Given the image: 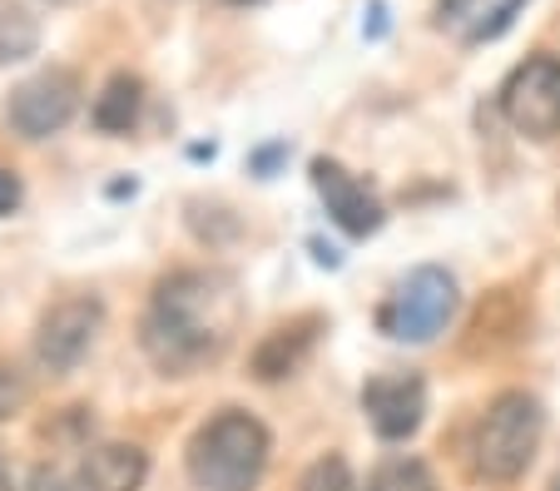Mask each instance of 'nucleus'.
Masks as SVG:
<instances>
[{"label":"nucleus","mask_w":560,"mask_h":491,"mask_svg":"<svg viewBox=\"0 0 560 491\" xmlns=\"http://www.w3.org/2000/svg\"><path fill=\"white\" fill-rule=\"evenodd\" d=\"M15 203H21V179L11 169H0V219L15 214Z\"/></svg>","instance_id":"obj_18"},{"label":"nucleus","mask_w":560,"mask_h":491,"mask_svg":"<svg viewBox=\"0 0 560 491\" xmlns=\"http://www.w3.org/2000/svg\"><path fill=\"white\" fill-rule=\"evenodd\" d=\"M233 323H238V299L229 278L184 268L154 289L139 338L159 373L189 377L229 348Z\"/></svg>","instance_id":"obj_1"},{"label":"nucleus","mask_w":560,"mask_h":491,"mask_svg":"<svg viewBox=\"0 0 560 491\" xmlns=\"http://www.w3.org/2000/svg\"><path fill=\"white\" fill-rule=\"evenodd\" d=\"M0 491H15V481H11V471L0 467Z\"/></svg>","instance_id":"obj_20"},{"label":"nucleus","mask_w":560,"mask_h":491,"mask_svg":"<svg viewBox=\"0 0 560 491\" xmlns=\"http://www.w3.org/2000/svg\"><path fill=\"white\" fill-rule=\"evenodd\" d=\"M233 5H254V0H233Z\"/></svg>","instance_id":"obj_21"},{"label":"nucleus","mask_w":560,"mask_h":491,"mask_svg":"<svg viewBox=\"0 0 560 491\" xmlns=\"http://www.w3.org/2000/svg\"><path fill=\"white\" fill-rule=\"evenodd\" d=\"M50 5H70V0H50Z\"/></svg>","instance_id":"obj_22"},{"label":"nucleus","mask_w":560,"mask_h":491,"mask_svg":"<svg viewBox=\"0 0 560 491\" xmlns=\"http://www.w3.org/2000/svg\"><path fill=\"white\" fill-rule=\"evenodd\" d=\"M189 481L199 491H254L268 467V428L254 412L223 407L189 437Z\"/></svg>","instance_id":"obj_2"},{"label":"nucleus","mask_w":560,"mask_h":491,"mask_svg":"<svg viewBox=\"0 0 560 491\" xmlns=\"http://www.w3.org/2000/svg\"><path fill=\"white\" fill-rule=\"evenodd\" d=\"M40 50V21L21 0H0V65H21Z\"/></svg>","instance_id":"obj_14"},{"label":"nucleus","mask_w":560,"mask_h":491,"mask_svg":"<svg viewBox=\"0 0 560 491\" xmlns=\"http://www.w3.org/2000/svg\"><path fill=\"white\" fill-rule=\"evenodd\" d=\"M149 477V457L135 442H100L80 461V487L85 491H139Z\"/></svg>","instance_id":"obj_11"},{"label":"nucleus","mask_w":560,"mask_h":491,"mask_svg":"<svg viewBox=\"0 0 560 491\" xmlns=\"http://www.w3.org/2000/svg\"><path fill=\"white\" fill-rule=\"evenodd\" d=\"M501 115L526 139L560 135V60L556 55H530L501 85Z\"/></svg>","instance_id":"obj_5"},{"label":"nucleus","mask_w":560,"mask_h":491,"mask_svg":"<svg viewBox=\"0 0 560 491\" xmlns=\"http://www.w3.org/2000/svg\"><path fill=\"white\" fill-rule=\"evenodd\" d=\"M21 402H25V377L11 363H0V422L21 412Z\"/></svg>","instance_id":"obj_17"},{"label":"nucleus","mask_w":560,"mask_h":491,"mask_svg":"<svg viewBox=\"0 0 560 491\" xmlns=\"http://www.w3.org/2000/svg\"><path fill=\"white\" fill-rule=\"evenodd\" d=\"M80 109V80L70 70H40V75L21 80L5 100V119L21 139H50Z\"/></svg>","instance_id":"obj_6"},{"label":"nucleus","mask_w":560,"mask_h":491,"mask_svg":"<svg viewBox=\"0 0 560 491\" xmlns=\"http://www.w3.org/2000/svg\"><path fill=\"white\" fill-rule=\"evenodd\" d=\"M546 412L530 393H501L471 432V467L481 481H516L536 461Z\"/></svg>","instance_id":"obj_3"},{"label":"nucleus","mask_w":560,"mask_h":491,"mask_svg":"<svg viewBox=\"0 0 560 491\" xmlns=\"http://www.w3.org/2000/svg\"><path fill=\"white\" fill-rule=\"evenodd\" d=\"M456 278L436 264H422L387 293V303L377 308V328L392 342H432L446 323L456 318Z\"/></svg>","instance_id":"obj_4"},{"label":"nucleus","mask_w":560,"mask_h":491,"mask_svg":"<svg viewBox=\"0 0 560 491\" xmlns=\"http://www.w3.org/2000/svg\"><path fill=\"white\" fill-rule=\"evenodd\" d=\"M303 491H362V487L342 457H317L303 477Z\"/></svg>","instance_id":"obj_16"},{"label":"nucleus","mask_w":560,"mask_h":491,"mask_svg":"<svg viewBox=\"0 0 560 491\" xmlns=\"http://www.w3.org/2000/svg\"><path fill=\"white\" fill-rule=\"evenodd\" d=\"M368 491H436V481L422 457H387L368 477Z\"/></svg>","instance_id":"obj_15"},{"label":"nucleus","mask_w":560,"mask_h":491,"mask_svg":"<svg viewBox=\"0 0 560 491\" xmlns=\"http://www.w3.org/2000/svg\"><path fill=\"white\" fill-rule=\"evenodd\" d=\"M35 491H65V477L55 467H40L35 471Z\"/></svg>","instance_id":"obj_19"},{"label":"nucleus","mask_w":560,"mask_h":491,"mask_svg":"<svg viewBox=\"0 0 560 491\" xmlns=\"http://www.w3.org/2000/svg\"><path fill=\"white\" fill-rule=\"evenodd\" d=\"M313 189H317V199L328 203L332 224H338L342 234L368 238V234H377V229H382L377 194H372L362 179H352L338 160H313Z\"/></svg>","instance_id":"obj_9"},{"label":"nucleus","mask_w":560,"mask_h":491,"mask_svg":"<svg viewBox=\"0 0 560 491\" xmlns=\"http://www.w3.org/2000/svg\"><path fill=\"white\" fill-rule=\"evenodd\" d=\"M144 105V85L135 75H115L95 100V129L100 135H129Z\"/></svg>","instance_id":"obj_13"},{"label":"nucleus","mask_w":560,"mask_h":491,"mask_svg":"<svg viewBox=\"0 0 560 491\" xmlns=\"http://www.w3.org/2000/svg\"><path fill=\"white\" fill-rule=\"evenodd\" d=\"M526 0H436V25L462 45H487L511 31Z\"/></svg>","instance_id":"obj_10"},{"label":"nucleus","mask_w":560,"mask_h":491,"mask_svg":"<svg viewBox=\"0 0 560 491\" xmlns=\"http://www.w3.org/2000/svg\"><path fill=\"white\" fill-rule=\"evenodd\" d=\"M100 323H105V308H100L95 299L55 303L40 318V328H35V358H40L45 373H70V367H80V358L90 353Z\"/></svg>","instance_id":"obj_7"},{"label":"nucleus","mask_w":560,"mask_h":491,"mask_svg":"<svg viewBox=\"0 0 560 491\" xmlns=\"http://www.w3.org/2000/svg\"><path fill=\"white\" fill-rule=\"evenodd\" d=\"M317 328H323L317 318H298V323H288V328L268 332V338L258 342V353H254V373L264 377V383H273V377H288L307 358V348L317 342Z\"/></svg>","instance_id":"obj_12"},{"label":"nucleus","mask_w":560,"mask_h":491,"mask_svg":"<svg viewBox=\"0 0 560 491\" xmlns=\"http://www.w3.org/2000/svg\"><path fill=\"white\" fill-rule=\"evenodd\" d=\"M550 491H560V477H556V487H550Z\"/></svg>","instance_id":"obj_23"},{"label":"nucleus","mask_w":560,"mask_h":491,"mask_svg":"<svg viewBox=\"0 0 560 491\" xmlns=\"http://www.w3.org/2000/svg\"><path fill=\"white\" fill-rule=\"evenodd\" d=\"M362 412L382 442H407L427 417V383L417 373H382L362 387Z\"/></svg>","instance_id":"obj_8"}]
</instances>
